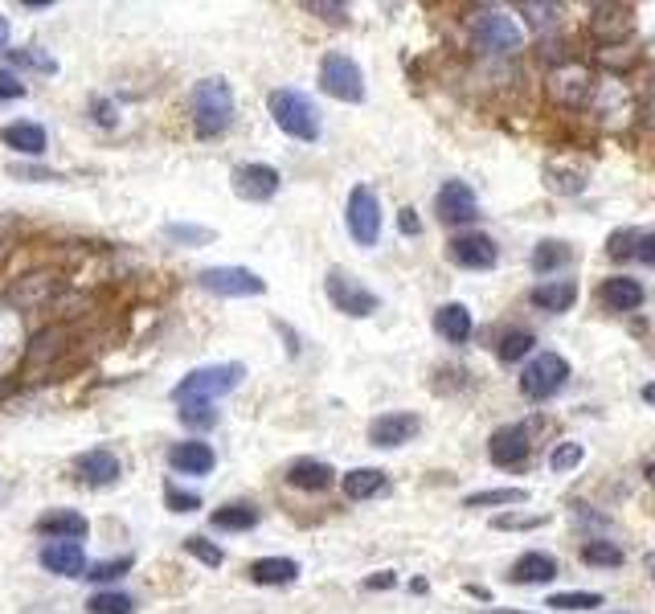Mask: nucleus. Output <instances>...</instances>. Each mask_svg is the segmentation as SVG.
<instances>
[{
	"label": "nucleus",
	"instance_id": "f257e3e1",
	"mask_svg": "<svg viewBox=\"0 0 655 614\" xmlns=\"http://www.w3.org/2000/svg\"><path fill=\"white\" fill-rule=\"evenodd\" d=\"M189 115H193V131L201 140H213L234 123V91L226 78H201L189 95Z\"/></svg>",
	"mask_w": 655,
	"mask_h": 614
},
{
	"label": "nucleus",
	"instance_id": "f03ea898",
	"mask_svg": "<svg viewBox=\"0 0 655 614\" xmlns=\"http://www.w3.org/2000/svg\"><path fill=\"white\" fill-rule=\"evenodd\" d=\"M267 107H271V119L279 123V131H287L291 140H303V144L320 140V111H316V103L303 91L279 86V91H271Z\"/></svg>",
	"mask_w": 655,
	"mask_h": 614
},
{
	"label": "nucleus",
	"instance_id": "7ed1b4c3",
	"mask_svg": "<svg viewBox=\"0 0 655 614\" xmlns=\"http://www.w3.org/2000/svg\"><path fill=\"white\" fill-rule=\"evenodd\" d=\"M246 377L242 365H205V369H193L177 381V389H172V398H177V406H193V402H217L226 398V393Z\"/></svg>",
	"mask_w": 655,
	"mask_h": 614
},
{
	"label": "nucleus",
	"instance_id": "20e7f679",
	"mask_svg": "<svg viewBox=\"0 0 655 614\" xmlns=\"http://www.w3.org/2000/svg\"><path fill=\"white\" fill-rule=\"evenodd\" d=\"M565 381H570V361H565L561 353H541V357H533L529 365L520 369V393L529 402L557 398V393L565 389Z\"/></svg>",
	"mask_w": 655,
	"mask_h": 614
},
{
	"label": "nucleus",
	"instance_id": "39448f33",
	"mask_svg": "<svg viewBox=\"0 0 655 614\" xmlns=\"http://www.w3.org/2000/svg\"><path fill=\"white\" fill-rule=\"evenodd\" d=\"M320 91L340 99V103H361L365 99V74L348 54H324L320 62Z\"/></svg>",
	"mask_w": 655,
	"mask_h": 614
},
{
	"label": "nucleus",
	"instance_id": "423d86ee",
	"mask_svg": "<svg viewBox=\"0 0 655 614\" xmlns=\"http://www.w3.org/2000/svg\"><path fill=\"white\" fill-rule=\"evenodd\" d=\"M475 46L488 50V54H516L524 46V33H520V25L508 13L479 9L475 13Z\"/></svg>",
	"mask_w": 655,
	"mask_h": 614
},
{
	"label": "nucleus",
	"instance_id": "0eeeda50",
	"mask_svg": "<svg viewBox=\"0 0 655 614\" xmlns=\"http://www.w3.org/2000/svg\"><path fill=\"white\" fill-rule=\"evenodd\" d=\"M324 291H328V299L336 303V312L353 316V320H365V316H373L377 307H381V299H377L361 279L348 275V271H328Z\"/></svg>",
	"mask_w": 655,
	"mask_h": 614
},
{
	"label": "nucleus",
	"instance_id": "6e6552de",
	"mask_svg": "<svg viewBox=\"0 0 655 614\" xmlns=\"http://www.w3.org/2000/svg\"><path fill=\"white\" fill-rule=\"evenodd\" d=\"M344 222H348V234L357 238V246H377L381 238V201L369 185H357L348 193V209H344Z\"/></svg>",
	"mask_w": 655,
	"mask_h": 614
},
{
	"label": "nucleus",
	"instance_id": "1a4fd4ad",
	"mask_svg": "<svg viewBox=\"0 0 655 614\" xmlns=\"http://www.w3.org/2000/svg\"><path fill=\"white\" fill-rule=\"evenodd\" d=\"M197 279H201L205 291L222 295V299H246V295L267 291V283H262L254 271H246V267H205Z\"/></svg>",
	"mask_w": 655,
	"mask_h": 614
},
{
	"label": "nucleus",
	"instance_id": "9d476101",
	"mask_svg": "<svg viewBox=\"0 0 655 614\" xmlns=\"http://www.w3.org/2000/svg\"><path fill=\"white\" fill-rule=\"evenodd\" d=\"M447 254H451L455 267H463V271H492L500 262V246L488 234H455L447 242Z\"/></svg>",
	"mask_w": 655,
	"mask_h": 614
},
{
	"label": "nucleus",
	"instance_id": "9b49d317",
	"mask_svg": "<svg viewBox=\"0 0 655 614\" xmlns=\"http://www.w3.org/2000/svg\"><path fill=\"white\" fill-rule=\"evenodd\" d=\"M434 209H439V222L443 226H467V222H475L479 201H475V193H471L467 181H447L439 189V197H434Z\"/></svg>",
	"mask_w": 655,
	"mask_h": 614
},
{
	"label": "nucleus",
	"instance_id": "f8f14e48",
	"mask_svg": "<svg viewBox=\"0 0 655 614\" xmlns=\"http://www.w3.org/2000/svg\"><path fill=\"white\" fill-rule=\"evenodd\" d=\"M279 185H283V177L271 164H242V168H234V193L242 201L262 205V201H271L279 193Z\"/></svg>",
	"mask_w": 655,
	"mask_h": 614
},
{
	"label": "nucleus",
	"instance_id": "ddd939ff",
	"mask_svg": "<svg viewBox=\"0 0 655 614\" xmlns=\"http://www.w3.org/2000/svg\"><path fill=\"white\" fill-rule=\"evenodd\" d=\"M529 451H533V443H529V426H500L496 434H492V443H488V459L496 463V467H520L524 459H529Z\"/></svg>",
	"mask_w": 655,
	"mask_h": 614
},
{
	"label": "nucleus",
	"instance_id": "4468645a",
	"mask_svg": "<svg viewBox=\"0 0 655 614\" xmlns=\"http://www.w3.org/2000/svg\"><path fill=\"white\" fill-rule=\"evenodd\" d=\"M422 430V418L418 414H406V410H393V414H381L369 422V443L373 447H402Z\"/></svg>",
	"mask_w": 655,
	"mask_h": 614
},
{
	"label": "nucleus",
	"instance_id": "2eb2a0df",
	"mask_svg": "<svg viewBox=\"0 0 655 614\" xmlns=\"http://www.w3.org/2000/svg\"><path fill=\"white\" fill-rule=\"evenodd\" d=\"M549 91H553V99H557V103H565V107H582V103L594 95V78H590V70H586V66L570 62V66L553 70V78H549Z\"/></svg>",
	"mask_w": 655,
	"mask_h": 614
},
{
	"label": "nucleus",
	"instance_id": "dca6fc26",
	"mask_svg": "<svg viewBox=\"0 0 655 614\" xmlns=\"http://www.w3.org/2000/svg\"><path fill=\"white\" fill-rule=\"evenodd\" d=\"M119 459L107 451V447H95V451H82L78 459H74V475L82 479L86 488H111L115 479H119Z\"/></svg>",
	"mask_w": 655,
	"mask_h": 614
},
{
	"label": "nucleus",
	"instance_id": "f3484780",
	"mask_svg": "<svg viewBox=\"0 0 655 614\" xmlns=\"http://www.w3.org/2000/svg\"><path fill=\"white\" fill-rule=\"evenodd\" d=\"M590 13H594L590 29H594V37L602 41V46H610V41L619 46V41L631 37V29H635V17H631L635 9L631 5H594Z\"/></svg>",
	"mask_w": 655,
	"mask_h": 614
},
{
	"label": "nucleus",
	"instance_id": "a211bd4d",
	"mask_svg": "<svg viewBox=\"0 0 655 614\" xmlns=\"http://www.w3.org/2000/svg\"><path fill=\"white\" fill-rule=\"evenodd\" d=\"M41 565L58 578H86V553L82 541H50L41 545Z\"/></svg>",
	"mask_w": 655,
	"mask_h": 614
},
{
	"label": "nucleus",
	"instance_id": "6ab92c4d",
	"mask_svg": "<svg viewBox=\"0 0 655 614\" xmlns=\"http://www.w3.org/2000/svg\"><path fill=\"white\" fill-rule=\"evenodd\" d=\"M529 303L541 307V312H570L578 303V279H545L541 287L529 291Z\"/></svg>",
	"mask_w": 655,
	"mask_h": 614
},
{
	"label": "nucleus",
	"instance_id": "aec40b11",
	"mask_svg": "<svg viewBox=\"0 0 655 614\" xmlns=\"http://www.w3.org/2000/svg\"><path fill=\"white\" fill-rule=\"evenodd\" d=\"M168 463H172V471H181V475H209L213 463H217V455H213L209 443H197V438H189V443H177V447L168 451Z\"/></svg>",
	"mask_w": 655,
	"mask_h": 614
},
{
	"label": "nucleus",
	"instance_id": "412c9836",
	"mask_svg": "<svg viewBox=\"0 0 655 614\" xmlns=\"http://www.w3.org/2000/svg\"><path fill=\"white\" fill-rule=\"evenodd\" d=\"M516 586H545V582H553L557 578V561L549 557V553H520L516 561H512V574H508Z\"/></svg>",
	"mask_w": 655,
	"mask_h": 614
},
{
	"label": "nucleus",
	"instance_id": "4be33fe9",
	"mask_svg": "<svg viewBox=\"0 0 655 614\" xmlns=\"http://www.w3.org/2000/svg\"><path fill=\"white\" fill-rule=\"evenodd\" d=\"M332 479H336V471L324 459H295L287 467V484L299 492H324V488H332Z\"/></svg>",
	"mask_w": 655,
	"mask_h": 614
},
{
	"label": "nucleus",
	"instance_id": "5701e85b",
	"mask_svg": "<svg viewBox=\"0 0 655 614\" xmlns=\"http://www.w3.org/2000/svg\"><path fill=\"white\" fill-rule=\"evenodd\" d=\"M37 533L41 537H54V541H82L86 533H91V524H86V516H78L74 508L70 512H50L37 520Z\"/></svg>",
	"mask_w": 655,
	"mask_h": 614
},
{
	"label": "nucleus",
	"instance_id": "b1692460",
	"mask_svg": "<svg viewBox=\"0 0 655 614\" xmlns=\"http://www.w3.org/2000/svg\"><path fill=\"white\" fill-rule=\"evenodd\" d=\"M434 332H439L447 344H467L471 336V312L463 303H443L439 312H434Z\"/></svg>",
	"mask_w": 655,
	"mask_h": 614
},
{
	"label": "nucleus",
	"instance_id": "393cba45",
	"mask_svg": "<svg viewBox=\"0 0 655 614\" xmlns=\"http://www.w3.org/2000/svg\"><path fill=\"white\" fill-rule=\"evenodd\" d=\"M0 140H5L13 152H21V156H41V152H46V127H41V123H9L5 131H0Z\"/></svg>",
	"mask_w": 655,
	"mask_h": 614
},
{
	"label": "nucleus",
	"instance_id": "a878e982",
	"mask_svg": "<svg viewBox=\"0 0 655 614\" xmlns=\"http://www.w3.org/2000/svg\"><path fill=\"white\" fill-rule=\"evenodd\" d=\"M602 303L610 312H635L643 303V283L639 279H627V275H615L602 283Z\"/></svg>",
	"mask_w": 655,
	"mask_h": 614
},
{
	"label": "nucleus",
	"instance_id": "bb28decb",
	"mask_svg": "<svg viewBox=\"0 0 655 614\" xmlns=\"http://www.w3.org/2000/svg\"><path fill=\"white\" fill-rule=\"evenodd\" d=\"M299 578V565L291 557H258L250 565V582L258 586H291Z\"/></svg>",
	"mask_w": 655,
	"mask_h": 614
},
{
	"label": "nucleus",
	"instance_id": "cd10ccee",
	"mask_svg": "<svg viewBox=\"0 0 655 614\" xmlns=\"http://www.w3.org/2000/svg\"><path fill=\"white\" fill-rule=\"evenodd\" d=\"M340 488H344L348 500H369V496H377V492L385 488V471H377V467H357V471H348V475L340 479Z\"/></svg>",
	"mask_w": 655,
	"mask_h": 614
},
{
	"label": "nucleus",
	"instance_id": "c85d7f7f",
	"mask_svg": "<svg viewBox=\"0 0 655 614\" xmlns=\"http://www.w3.org/2000/svg\"><path fill=\"white\" fill-rule=\"evenodd\" d=\"M258 524V508L254 504H226V508H217L213 512V529H222V533H250Z\"/></svg>",
	"mask_w": 655,
	"mask_h": 614
},
{
	"label": "nucleus",
	"instance_id": "c756f323",
	"mask_svg": "<svg viewBox=\"0 0 655 614\" xmlns=\"http://www.w3.org/2000/svg\"><path fill=\"white\" fill-rule=\"evenodd\" d=\"M582 561L594 565V569H619L627 561V553L615 545V541H606V537H594L582 545Z\"/></svg>",
	"mask_w": 655,
	"mask_h": 614
},
{
	"label": "nucleus",
	"instance_id": "7c9ffc66",
	"mask_svg": "<svg viewBox=\"0 0 655 614\" xmlns=\"http://www.w3.org/2000/svg\"><path fill=\"white\" fill-rule=\"evenodd\" d=\"M574 258V250L570 246H565V242H541L537 250H533V271L537 275H549V271H557V267H565V262H570Z\"/></svg>",
	"mask_w": 655,
	"mask_h": 614
},
{
	"label": "nucleus",
	"instance_id": "2f4dec72",
	"mask_svg": "<svg viewBox=\"0 0 655 614\" xmlns=\"http://www.w3.org/2000/svg\"><path fill=\"white\" fill-rule=\"evenodd\" d=\"M529 492L524 488H488V492H471L463 504L467 508H500V504H524Z\"/></svg>",
	"mask_w": 655,
	"mask_h": 614
},
{
	"label": "nucleus",
	"instance_id": "473e14b6",
	"mask_svg": "<svg viewBox=\"0 0 655 614\" xmlns=\"http://www.w3.org/2000/svg\"><path fill=\"white\" fill-rule=\"evenodd\" d=\"M533 344H537V336L533 332H524V328H516V332H504V340H500V361H524L533 353Z\"/></svg>",
	"mask_w": 655,
	"mask_h": 614
},
{
	"label": "nucleus",
	"instance_id": "72a5a7b5",
	"mask_svg": "<svg viewBox=\"0 0 655 614\" xmlns=\"http://www.w3.org/2000/svg\"><path fill=\"white\" fill-rule=\"evenodd\" d=\"M91 614H136V602L127 594H115V590H99L91 602H86Z\"/></svg>",
	"mask_w": 655,
	"mask_h": 614
},
{
	"label": "nucleus",
	"instance_id": "f704fd0d",
	"mask_svg": "<svg viewBox=\"0 0 655 614\" xmlns=\"http://www.w3.org/2000/svg\"><path fill=\"white\" fill-rule=\"evenodd\" d=\"M545 606H553V610H590V606H602V594H594V590H570V594H553Z\"/></svg>",
	"mask_w": 655,
	"mask_h": 614
},
{
	"label": "nucleus",
	"instance_id": "c9c22d12",
	"mask_svg": "<svg viewBox=\"0 0 655 614\" xmlns=\"http://www.w3.org/2000/svg\"><path fill=\"white\" fill-rule=\"evenodd\" d=\"M9 62H13V66H29V70H41V74H58V62H54L50 54H41L37 46H29V50H13Z\"/></svg>",
	"mask_w": 655,
	"mask_h": 614
},
{
	"label": "nucleus",
	"instance_id": "e433bc0d",
	"mask_svg": "<svg viewBox=\"0 0 655 614\" xmlns=\"http://www.w3.org/2000/svg\"><path fill=\"white\" fill-rule=\"evenodd\" d=\"M164 238L177 242V246H205V242H213V230H205V226H164Z\"/></svg>",
	"mask_w": 655,
	"mask_h": 614
},
{
	"label": "nucleus",
	"instance_id": "4c0bfd02",
	"mask_svg": "<svg viewBox=\"0 0 655 614\" xmlns=\"http://www.w3.org/2000/svg\"><path fill=\"white\" fill-rule=\"evenodd\" d=\"M545 181H549V189H557V193H582V189H586L582 172H561L557 164L545 168Z\"/></svg>",
	"mask_w": 655,
	"mask_h": 614
},
{
	"label": "nucleus",
	"instance_id": "58836bf2",
	"mask_svg": "<svg viewBox=\"0 0 655 614\" xmlns=\"http://www.w3.org/2000/svg\"><path fill=\"white\" fill-rule=\"evenodd\" d=\"M582 459H586L582 443H561V447H553V455H549V467H553V471H574Z\"/></svg>",
	"mask_w": 655,
	"mask_h": 614
},
{
	"label": "nucleus",
	"instance_id": "ea45409f",
	"mask_svg": "<svg viewBox=\"0 0 655 614\" xmlns=\"http://www.w3.org/2000/svg\"><path fill=\"white\" fill-rule=\"evenodd\" d=\"M131 569V557H115V561H99V565H91V582H99V586H107V582H115V578H123Z\"/></svg>",
	"mask_w": 655,
	"mask_h": 614
},
{
	"label": "nucleus",
	"instance_id": "a19ab883",
	"mask_svg": "<svg viewBox=\"0 0 655 614\" xmlns=\"http://www.w3.org/2000/svg\"><path fill=\"white\" fill-rule=\"evenodd\" d=\"M181 422H185L189 430H209V426L217 422V410L205 406V402H193V406H181Z\"/></svg>",
	"mask_w": 655,
	"mask_h": 614
},
{
	"label": "nucleus",
	"instance_id": "79ce46f5",
	"mask_svg": "<svg viewBox=\"0 0 655 614\" xmlns=\"http://www.w3.org/2000/svg\"><path fill=\"white\" fill-rule=\"evenodd\" d=\"M545 524V516H524V512H500L496 520H492V529H512V533H520V529H541Z\"/></svg>",
	"mask_w": 655,
	"mask_h": 614
},
{
	"label": "nucleus",
	"instance_id": "37998d69",
	"mask_svg": "<svg viewBox=\"0 0 655 614\" xmlns=\"http://www.w3.org/2000/svg\"><path fill=\"white\" fill-rule=\"evenodd\" d=\"M185 549H189V553H193L197 561H205V565H213V569H217V565H222V561H226V553H222V549H217L213 541H205V537H189V541H185Z\"/></svg>",
	"mask_w": 655,
	"mask_h": 614
},
{
	"label": "nucleus",
	"instance_id": "c03bdc74",
	"mask_svg": "<svg viewBox=\"0 0 655 614\" xmlns=\"http://www.w3.org/2000/svg\"><path fill=\"white\" fill-rule=\"evenodd\" d=\"M639 230H619V234H610V242H606V250L615 254V258H631L635 250H639Z\"/></svg>",
	"mask_w": 655,
	"mask_h": 614
},
{
	"label": "nucleus",
	"instance_id": "a18cd8bd",
	"mask_svg": "<svg viewBox=\"0 0 655 614\" xmlns=\"http://www.w3.org/2000/svg\"><path fill=\"white\" fill-rule=\"evenodd\" d=\"M164 500H168V508H172V512H197V508H201V500H197L193 492H181V488H172V484H168Z\"/></svg>",
	"mask_w": 655,
	"mask_h": 614
},
{
	"label": "nucleus",
	"instance_id": "49530a36",
	"mask_svg": "<svg viewBox=\"0 0 655 614\" xmlns=\"http://www.w3.org/2000/svg\"><path fill=\"white\" fill-rule=\"evenodd\" d=\"M9 99H25V82L13 70H0V103H9Z\"/></svg>",
	"mask_w": 655,
	"mask_h": 614
},
{
	"label": "nucleus",
	"instance_id": "de8ad7c7",
	"mask_svg": "<svg viewBox=\"0 0 655 614\" xmlns=\"http://www.w3.org/2000/svg\"><path fill=\"white\" fill-rule=\"evenodd\" d=\"M9 177H21V181H62L58 172H50V168H33V164H13V168H9Z\"/></svg>",
	"mask_w": 655,
	"mask_h": 614
},
{
	"label": "nucleus",
	"instance_id": "09e8293b",
	"mask_svg": "<svg viewBox=\"0 0 655 614\" xmlns=\"http://www.w3.org/2000/svg\"><path fill=\"white\" fill-rule=\"evenodd\" d=\"M308 13H320L324 21H336V25L348 21V5H324V0H308Z\"/></svg>",
	"mask_w": 655,
	"mask_h": 614
},
{
	"label": "nucleus",
	"instance_id": "8fccbe9b",
	"mask_svg": "<svg viewBox=\"0 0 655 614\" xmlns=\"http://www.w3.org/2000/svg\"><path fill=\"white\" fill-rule=\"evenodd\" d=\"M516 13H529L533 25H545V21H553L557 5H516Z\"/></svg>",
	"mask_w": 655,
	"mask_h": 614
},
{
	"label": "nucleus",
	"instance_id": "3c124183",
	"mask_svg": "<svg viewBox=\"0 0 655 614\" xmlns=\"http://www.w3.org/2000/svg\"><path fill=\"white\" fill-rule=\"evenodd\" d=\"M635 258L643 262V267H655V230L639 238V250H635Z\"/></svg>",
	"mask_w": 655,
	"mask_h": 614
},
{
	"label": "nucleus",
	"instance_id": "603ef678",
	"mask_svg": "<svg viewBox=\"0 0 655 614\" xmlns=\"http://www.w3.org/2000/svg\"><path fill=\"white\" fill-rule=\"evenodd\" d=\"M422 222H418V213L414 209H402V234H418Z\"/></svg>",
	"mask_w": 655,
	"mask_h": 614
},
{
	"label": "nucleus",
	"instance_id": "864d4df0",
	"mask_svg": "<svg viewBox=\"0 0 655 614\" xmlns=\"http://www.w3.org/2000/svg\"><path fill=\"white\" fill-rule=\"evenodd\" d=\"M365 586H369V590H389V586H393V574H377V578H369Z\"/></svg>",
	"mask_w": 655,
	"mask_h": 614
},
{
	"label": "nucleus",
	"instance_id": "5fc2aeb1",
	"mask_svg": "<svg viewBox=\"0 0 655 614\" xmlns=\"http://www.w3.org/2000/svg\"><path fill=\"white\" fill-rule=\"evenodd\" d=\"M9 46V17H0V50Z\"/></svg>",
	"mask_w": 655,
	"mask_h": 614
},
{
	"label": "nucleus",
	"instance_id": "6e6d98bb",
	"mask_svg": "<svg viewBox=\"0 0 655 614\" xmlns=\"http://www.w3.org/2000/svg\"><path fill=\"white\" fill-rule=\"evenodd\" d=\"M643 569H647L651 582H655V553H647V557H643Z\"/></svg>",
	"mask_w": 655,
	"mask_h": 614
},
{
	"label": "nucleus",
	"instance_id": "4d7b16f0",
	"mask_svg": "<svg viewBox=\"0 0 655 614\" xmlns=\"http://www.w3.org/2000/svg\"><path fill=\"white\" fill-rule=\"evenodd\" d=\"M643 402H651V406H655V385H643Z\"/></svg>",
	"mask_w": 655,
	"mask_h": 614
},
{
	"label": "nucleus",
	"instance_id": "13d9d810",
	"mask_svg": "<svg viewBox=\"0 0 655 614\" xmlns=\"http://www.w3.org/2000/svg\"><path fill=\"white\" fill-rule=\"evenodd\" d=\"M643 475H647V484L655 488V463H647V471H643Z\"/></svg>",
	"mask_w": 655,
	"mask_h": 614
},
{
	"label": "nucleus",
	"instance_id": "bf43d9fd",
	"mask_svg": "<svg viewBox=\"0 0 655 614\" xmlns=\"http://www.w3.org/2000/svg\"><path fill=\"white\" fill-rule=\"evenodd\" d=\"M479 614H524V610H479Z\"/></svg>",
	"mask_w": 655,
	"mask_h": 614
},
{
	"label": "nucleus",
	"instance_id": "052dcab7",
	"mask_svg": "<svg viewBox=\"0 0 655 614\" xmlns=\"http://www.w3.org/2000/svg\"><path fill=\"white\" fill-rule=\"evenodd\" d=\"M606 614H639V610H606Z\"/></svg>",
	"mask_w": 655,
	"mask_h": 614
}]
</instances>
